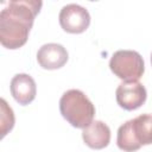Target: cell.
<instances>
[{
  "instance_id": "obj_9",
  "label": "cell",
  "mask_w": 152,
  "mask_h": 152,
  "mask_svg": "<svg viewBox=\"0 0 152 152\" xmlns=\"http://www.w3.org/2000/svg\"><path fill=\"white\" fill-rule=\"evenodd\" d=\"M82 139L87 146L94 150H101L109 145L110 128L100 120L93 121L82 131Z\"/></svg>"
},
{
  "instance_id": "obj_6",
  "label": "cell",
  "mask_w": 152,
  "mask_h": 152,
  "mask_svg": "<svg viewBox=\"0 0 152 152\" xmlns=\"http://www.w3.org/2000/svg\"><path fill=\"white\" fill-rule=\"evenodd\" d=\"M115 97L121 108L126 110H134L145 103L147 91L138 81H124L118 86Z\"/></svg>"
},
{
  "instance_id": "obj_11",
  "label": "cell",
  "mask_w": 152,
  "mask_h": 152,
  "mask_svg": "<svg viewBox=\"0 0 152 152\" xmlns=\"http://www.w3.org/2000/svg\"><path fill=\"white\" fill-rule=\"evenodd\" d=\"M151 64H152V53H151Z\"/></svg>"
},
{
  "instance_id": "obj_8",
  "label": "cell",
  "mask_w": 152,
  "mask_h": 152,
  "mask_svg": "<svg viewBox=\"0 0 152 152\" xmlns=\"http://www.w3.org/2000/svg\"><path fill=\"white\" fill-rule=\"evenodd\" d=\"M10 89L14 100L21 106L31 103L37 94L36 82L28 74H17L13 76Z\"/></svg>"
},
{
  "instance_id": "obj_5",
  "label": "cell",
  "mask_w": 152,
  "mask_h": 152,
  "mask_svg": "<svg viewBox=\"0 0 152 152\" xmlns=\"http://www.w3.org/2000/svg\"><path fill=\"white\" fill-rule=\"evenodd\" d=\"M61 27L69 33H82L90 25L88 10L78 4H68L62 7L59 15Z\"/></svg>"
},
{
  "instance_id": "obj_7",
  "label": "cell",
  "mask_w": 152,
  "mask_h": 152,
  "mask_svg": "<svg viewBox=\"0 0 152 152\" xmlns=\"http://www.w3.org/2000/svg\"><path fill=\"white\" fill-rule=\"evenodd\" d=\"M69 55L66 49L58 43H48L39 48L37 61L43 69L55 70L62 68L68 62Z\"/></svg>"
},
{
  "instance_id": "obj_4",
  "label": "cell",
  "mask_w": 152,
  "mask_h": 152,
  "mask_svg": "<svg viewBox=\"0 0 152 152\" xmlns=\"http://www.w3.org/2000/svg\"><path fill=\"white\" fill-rule=\"evenodd\" d=\"M109 68L122 81H138L145 71V63L134 50H118L110 57Z\"/></svg>"
},
{
  "instance_id": "obj_1",
  "label": "cell",
  "mask_w": 152,
  "mask_h": 152,
  "mask_svg": "<svg viewBox=\"0 0 152 152\" xmlns=\"http://www.w3.org/2000/svg\"><path fill=\"white\" fill-rule=\"evenodd\" d=\"M43 2L38 0H12L0 12V42L10 50L21 48L28 39L36 15Z\"/></svg>"
},
{
  "instance_id": "obj_2",
  "label": "cell",
  "mask_w": 152,
  "mask_h": 152,
  "mask_svg": "<svg viewBox=\"0 0 152 152\" xmlns=\"http://www.w3.org/2000/svg\"><path fill=\"white\" fill-rule=\"evenodd\" d=\"M62 116L76 128H86L94 121L95 107L80 89H69L59 99Z\"/></svg>"
},
{
  "instance_id": "obj_3",
  "label": "cell",
  "mask_w": 152,
  "mask_h": 152,
  "mask_svg": "<svg viewBox=\"0 0 152 152\" xmlns=\"http://www.w3.org/2000/svg\"><path fill=\"white\" fill-rule=\"evenodd\" d=\"M118 147L125 152H134L141 146L152 144V114H140L122 124L116 135Z\"/></svg>"
},
{
  "instance_id": "obj_10",
  "label": "cell",
  "mask_w": 152,
  "mask_h": 152,
  "mask_svg": "<svg viewBox=\"0 0 152 152\" xmlns=\"http://www.w3.org/2000/svg\"><path fill=\"white\" fill-rule=\"evenodd\" d=\"M14 113L5 99L0 100V133L4 138L14 126Z\"/></svg>"
}]
</instances>
